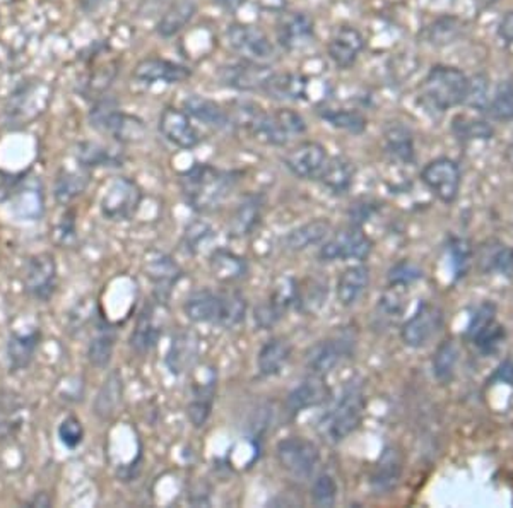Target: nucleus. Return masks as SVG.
<instances>
[{
  "mask_svg": "<svg viewBox=\"0 0 513 508\" xmlns=\"http://www.w3.org/2000/svg\"><path fill=\"white\" fill-rule=\"evenodd\" d=\"M179 181L187 204L197 212H209L230 197L238 175L207 163H197L180 173Z\"/></svg>",
  "mask_w": 513,
  "mask_h": 508,
  "instance_id": "nucleus-1",
  "label": "nucleus"
},
{
  "mask_svg": "<svg viewBox=\"0 0 513 508\" xmlns=\"http://www.w3.org/2000/svg\"><path fill=\"white\" fill-rule=\"evenodd\" d=\"M185 317L194 324H214L233 329L245 320L247 300L238 291H194L183 304Z\"/></svg>",
  "mask_w": 513,
  "mask_h": 508,
  "instance_id": "nucleus-2",
  "label": "nucleus"
},
{
  "mask_svg": "<svg viewBox=\"0 0 513 508\" xmlns=\"http://www.w3.org/2000/svg\"><path fill=\"white\" fill-rule=\"evenodd\" d=\"M364 407L366 397L363 383L358 381H348L341 392V397L320 416L317 432L329 443H339L346 440L351 433L358 430Z\"/></svg>",
  "mask_w": 513,
  "mask_h": 508,
  "instance_id": "nucleus-3",
  "label": "nucleus"
},
{
  "mask_svg": "<svg viewBox=\"0 0 513 508\" xmlns=\"http://www.w3.org/2000/svg\"><path fill=\"white\" fill-rule=\"evenodd\" d=\"M469 77L452 65H435L421 84V103L428 110L447 112L465 103Z\"/></svg>",
  "mask_w": 513,
  "mask_h": 508,
  "instance_id": "nucleus-4",
  "label": "nucleus"
},
{
  "mask_svg": "<svg viewBox=\"0 0 513 508\" xmlns=\"http://www.w3.org/2000/svg\"><path fill=\"white\" fill-rule=\"evenodd\" d=\"M89 122L91 127L96 128L103 135L111 137L119 144L142 142L148 134V128L141 119L122 112L115 102L106 100L104 96L95 102L89 113Z\"/></svg>",
  "mask_w": 513,
  "mask_h": 508,
  "instance_id": "nucleus-5",
  "label": "nucleus"
},
{
  "mask_svg": "<svg viewBox=\"0 0 513 508\" xmlns=\"http://www.w3.org/2000/svg\"><path fill=\"white\" fill-rule=\"evenodd\" d=\"M142 204V190L135 180L127 177L113 178L100 201L103 218L111 223L130 221Z\"/></svg>",
  "mask_w": 513,
  "mask_h": 508,
  "instance_id": "nucleus-6",
  "label": "nucleus"
},
{
  "mask_svg": "<svg viewBox=\"0 0 513 508\" xmlns=\"http://www.w3.org/2000/svg\"><path fill=\"white\" fill-rule=\"evenodd\" d=\"M226 40L231 50L241 57V60L271 65V62L278 58L276 47L258 26L230 25L226 29Z\"/></svg>",
  "mask_w": 513,
  "mask_h": 508,
  "instance_id": "nucleus-7",
  "label": "nucleus"
},
{
  "mask_svg": "<svg viewBox=\"0 0 513 508\" xmlns=\"http://www.w3.org/2000/svg\"><path fill=\"white\" fill-rule=\"evenodd\" d=\"M276 458L289 476L308 480L320 462V450L305 436H287L276 445Z\"/></svg>",
  "mask_w": 513,
  "mask_h": 508,
  "instance_id": "nucleus-8",
  "label": "nucleus"
},
{
  "mask_svg": "<svg viewBox=\"0 0 513 508\" xmlns=\"http://www.w3.org/2000/svg\"><path fill=\"white\" fill-rule=\"evenodd\" d=\"M58 286L57 260L50 252L31 255L23 269V288L26 295L36 302H50Z\"/></svg>",
  "mask_w": 513,
  "mask_h": 508,
  "instance_id": "nucleus-9",
  "label": "nucleus"
},
{
  "mask_svg": "<svg viewBox=\"0 0 513 508\" xmlns=\"http://www.w3.org/2000/svg\"><path fill=\"white\" fill-rule=\"evenodd\" d=\"M355 339L342 332L315 343L305 355L308 372L327 377L346 358L353 353Z\"/></svg>",
  "mask_w": 513,
  "mask_h": 508,
  "instance_id": "nucleus-10",
  "label": "nucleus"
},
{
  "mask_svg": "<svg viewBox=\"0 0 513 508\" xmlns=\"http://www.w3.org/2000/svg\"><path fill=\"white\" fill-rule=\"evenodd\" d=\"M421 180L440 203L452 204L461 190V168L454 159L436 158L421 170Z\"/></svg>",
  "mask_w": 513,
  "mask_h": 508,
  "instance_id": "nucleus-11",
  "label": "nucleus"
},
{
  "mask_svg": "<svg viewBox=\"0 0 513 508\" xmlns=\"http://www.w3.org/2000/svg\"><path fill=\"white\" fill-rule=\"evenodd\" d=\"M443 322L445 319L441 308L425 302L419 305L410 320L404 322L401 329L402 343L412 350H421L428 346L440 334L443 329Z\"/></svg>",
  "mask_w": 513,
  "mask_h": 508,
  "instance_id": "nucleus-12",
  "label": "nucleus"
},
{
  "mask_svg": "<svg viewBox=\"0 0 513 508\" xmlns=\"http://www.w3.org/2000/svg\"><path fill=\"white\" fill-rule=\"evenodd\" d=\"M373 243L371 240L356 227L342 229L329 236L325 243L320 247L318 257L324 262L333 260H364L371 254Z\"/></svg>",
  "mask_w": 513,
  "mask_h": 508,
  "instance_id": "nucleus-13",
  "label": "nucleus"
},
{
  "mask_svg": "<svg viewBox=\"0 0 513 508\" xmlns=\"http://www.w3.org/2000/svg\"><path fill=\"white\" fill-rule=\"evenodd\" d=\"M272 73L274 71L271 65L241 60L219 67L218 79L225 88H230L240 93H256V91L262 93L265 82L272 76Z\"/></svg>",
  "mask_w": 513,
  "mask_h": 508,
  "instance_id": "nucleus-14",
  "label": "nucleus"
},
{
  "mask_svg": "<svg viewBox=\"0 0 513 508\" xmlns=\"http://www.w3.org/2000/svg\"><path fill=\"white\" fill-rule=\"evenodd\" d=\"M329 161L327 150L315 141H303L284 154V166L302 180H318Z\"/></svg>",
  "mask_w": 513,
  "mask_h": 508,
  "instance_id": "nucleus-15",
  "label": "nucleus"
},
{
  "mask_svg": "<svg viewBox=\"0 0 513 508\" xmlns=\"http://www.w3.org/2000/svg\"><path fill=\"white\" fill-rule=\"evenodd\" d=\"M159 132L170 144L185 151L195 150L204 141L199 128L192 124L190 115L173 106L163 110L159 117Z\"/></svg>",
  "mask_w": 513,
  "mask_h": 508,
  "instance_id": "nucleus-16",
  "label": "nucleus"
},
{
  "mask_svg": "<svg viewBox=\"0 0 513 508\" xmlns=\"http://www.w3.org/2000/svg\"><path fill=\"white\" fill-rule=\"evenodd\" d=\"M315 25L305 12H284L276 25V38L286 51H300L313 42Z\"/></svg>",
  "mask_w": 513,
  "mask_h": 508,
  "instance_id": "nucleus-17",
  "label": "nucleus"
},
{
  "mask_svg": "<svg viewBox=\"0 0 513 508\" xmlns=\"http://www.w3.org/2000/svg\"><path fill=\"white\" fill-rule=\"evenodd\" d=\"M363 50H364V36L355 26L337 27L327 45L329 58L341 71L351 69L356 64Z\"/></svg>",
  "mask_w": 513,
  "mask_h": 508,
  "instance_id": "nucleus-18",
  "label": "nucleus"
},
{
  "mask_svg": "<svg viewBox=\"0 0 513 508\" xmlns=\"http://www.w3.org/2000/svg\"><path fill=\"white\" fill-rule=\"evenodd\" d=\"M132 76L142 84H156V82L179 84L192 76V71L179 62L159 58V57H149V58H142L135 65Z\"/></svg>",
  "mask_w": 513,
  "mask_h": 508,
  "instance_id": "nucleus-19",
  "label": "nucleus"
},
{
  "mask_svg": "<svg viewBox=\"0 0 513 508\" xmlns=\"http://www.w3.org/2000/svg\"><path fill=\"white\" fill-rule=\"evenodd\" d=\"M333 397L331 387L327 385L325 377L311 373L305 381H300L286 397V409L291 414H298L305 409L322 406L329 403Z\"/></svg>",
  "mask_w": 513,
  "mask_h": 508,
  "instance_id": "nucleus-20",
  "label": "nucleus"
},
{
  "mask_svg": "<svg viewBox=\"0 0 513 508\" xmlns=\"http://www.w3.org/2000/svg\"><path fill=\"white\" fill-rule=\"evenodd\" d=\"M144 273H146V278L153 282L154 291L159 302L170 295L172 288L183 276L179 264L172 257L159 254V252H151L146 257Z\"/></svg>",
  "mask_w": 513,
  "mask_h": 508,
  "instance_id": "nucleus-21",
  "label": "nucleus"
},
{
  "mask_svg": "<svg viewBox=\"0 0 513 508\" xmlns=\"http://www.w3.org/2000/svg\"><path fill=\"white\" fill-rule=\"evenodd\" d=\"M265 211V197L262 194H249L234 207L228 221V236L245 238L258 228Z\"/></svg>",
  "mask_w": 513,
  "mask_h": 508,
  "instance_id": "nucleus-22",
  "label": "nucleus"
},
{
  "mask_svg": "<svg viewBox=\"0 0 513 508\" xmlns=\"http://www.w3.org/2000/svg\"><path fill=\"white\" fill-rule=\"evenodd\" d=\"M40 341H42L40 329L11 332L5 346L9 372L16 373L29 368V365L34 361V356L38 353Z\"/></svg>",
  "mask_w": 513,
  "mask_h": 508,
  "instance_id": "nucleus-23",
  "label": "nucleus"
},
{
  "mask_svg": "<svg viewBox=\"0 0 513 508\" xmlns=\"http://www.w3.org/2000/svg\"><path fill=\"white\" fill-rule=\"evenodd\" d=\"M262 93L282 103L305 102L308 95V79L298 73H272Z\"/></svg>",
  "mask_w": 513,
  "mask_h": 508,
  "instance_id": "nucleus-24",
  "label": "nucleus"
},
{
  "mask_svg": "<svg viewBox=\"0 0 513 508\" xmlns=\"http://www.w3.org/2000/svg\"><path fill=\"white\" fill-rule=\"evenodd\" d=\"M203 379L192 385V401L187 407V416L195 428H203L212 411L216 397V375L214 370H204Z\"/></svg>",
  "mask_w": 513,
  "mask_h": 508,
  "instance_id": "nucleus-25",
  "label": "nucleus"
},
{
  "mask_svg": "<svg viewBox=\"0 0 513 508\" xmlns=\"http://www.w3.org/2000/svg\"><path fill=\"white\" fill-rule=\"evenodd\" d=\"M402 456L397 449L388 447L385 449L384 454L379 458L371 476H370V484L371 489L377 495H387L397 488L402 478Z\"/></svg>",
  "mask_w": 513,
  "mask_h": 508,
  "instance_id": "nucleus-26",
  "label": "nucleus"
},
{
  "mask_svg": "<svg viewBox=\"0 0 513 508\" xmlns=\"http://www.w3.org/2000/svg\"><path fill=\"white\" fill-rule=\"evenodd\" d=\"M122 403H124V379L119 370H111L95 397L93 412L96 414L98 419L110 421L117 416Z\"/></svg>",
  "mask_w": 513,
  "mask_h": 508,
  "instance_id": "nucleus-27",
  "label": "nucleus"
},
{
  "mask_svg": "<svg viewBox=\"0 0 513 508\" xmlns=\"http://www.w3.org/2000/svg\"><path fill=\"white\" fill-rule=\"evenodd\" d=\"M26 421L25 399L9 389H0V442L14 438Z\"/></svg>",
  "mask_w": 513,
  "mask_h": 508,
  "instance_id": "nucleus-28",
  "label": "nucleus"
},
{
  "mask_svg": "<svg viewBox=\"0 0 513 508\" xmlns=\"http://www.w3.org/2000/svg\"><path fill=\"white\" fill-rule=\"evenodd\" d=\"M293 356V344L286 337H271L256 355V368L262 377L279 375Z\"/></svg>",
  "mask_w": 513,
  "mask_h": 508,
  "instance_id": "nucleus-29",
  "label": "nucleus"
},
{
  "mask_svg": "<svg viewBox=\"0 0 513 508\" xmlns=\"http://www.w3.org/2000/svg\"><path fill=\"white\" fill-rule=\"evenodd\" d=\"M370 284V269L363 264L351 266L342 271L335 284V295L342 306H355L363 295L366 293Z\"/></svg>",
  "mask_w": 513,
  "mask_h": 508,
  "instance_id": "nucleus-30",
  "label": "nucleus"
},
{
  "mask_svg": "<svg viewBox=\"0 0 513 508\" xmlns=\"http://www.w3.org/2000/svg\"><path fill=\"white\" fill-rule=\"evenodd\" d=\"M333 231V225L327 219H313L298 228L291 229L284 240L286 249L291 252H303L310 247L322 245Z\"/></svg>",
  "mask_w": 513,
  "mask_h": 508,
  "instance_id": "nucleus-31",
  "label": "nucleus"
},
{
  "mask_svg": "<svg viewBox=\"0 0 513 508\" xmlns=\"http://www.w3.org/2000/svg\"><path fill=\"white\" fill-rule=\"evenodd\" d=\"M183 106L190 117L197 119L199 122H203L209 127L219 128V130L231 127L228 108H225L223 104L214 100H209L199 95H192L183 102Z\"/></svg>",
  "mask_w": 513,
  "mask_h": 508,
  "instance_id": "nucleus-32",
  "label": "nucleus"
},
{
  "mask_svg": "<svg viewBox=\"0 0 513 508\" xmlns=\"http://www.w3.org/2000/svg\"><path fill=\"white\" fill-rule=\"evenodd\" d=\"M209 266H211V273L214 280L223 284H233V282L245 280L249 274L247 260L226 249H216L211 254Z\"/></svg>",
  "mask_w": 513,
  "mask_h": 508,
  "instance_id": "nucleus-33",
  "label": "nucleus"
},
{
  "mask_svg": "<svg viewBox=\"0 0 513 508\" xmlns=\"http://www.w3.org/2000/svg\"><path fill=\"white\" fill-rule=\"evenodd\" d=\"M355 175H356L355 165L348 158L333 156L329 158L318 180L329 192H333V196H344L353 187Z\"/></svg>",
  "mask_w": 513,
  "mask_h": 508,
  "instance_id": "nucleus-34",
  "label": "nucleus"
},
{
  "mask_svg": "<svg viewBox=\"0 0 513 508\" xmlns=\"http://www.w3.org/2000/svg\"><path fill=\"white\" fill-rule=\"evenodd\" d=\"M161 327L156 322V312L153 305H146L137 317L135 327L130 335V348L137 355H146L156 348L159 337H161Z\"/></svg>",
  "mask_w": 513,
  "mask_h": 508,
  "instance_id": "nucleus-35",
  "label": "nucleus"
},
{
  "mask_svg": "<svg viewBox=\"0 0 513 508\" xmlns=\"http://www.w3.org/2000/svg\"><path fill=\"white\" fill-rule=\"evenodd\" d=\"M197 14V2L195 0H177L173 2L165 14L161 16L159 23L156 26V31L163 38L177 36L180 31H183L190 21Z\"/></svg>",
  "mask_w": 513,
  "mask_h": 508,
  "instance_id": "nucleus-36",
  "label": "nucleus"
},
{
  "mask_svg": "<svg viewBox=\"0 0 513 508\" xmlns=\"http://www.w3.org/2000/svg\"><path fill=\"white\" fill-rule=\"evenodd\" d=\"M77 163L82 168H103V166H122L124 154L115 148L104 146L93 141H82L76 146Z\"/></svg>",
  "mask_w": 513,
  "mask_h": 508,
  "instance_id": "nucleus-37",
  "label": "nucleus"
},
{
  "mask_svg": "<svg viewBox=\"0 0 513 508\" xmlns=\"http://www.w3.org/2000/svg\"><path fill=\"white\" fill-rule=\"evenodd\" d=\"M115 343H117V332L102 319L96 324V332L88 346V361L98 370L108 368L113 358V351H115Z\"/></svg>",
  "mask_w": 513,
  "mask_h": 508,
  "instance_id": "nucleus-38",
  "label": "nucleus"
},
{
  "mask_svg": "<svg viewBox=\"0 0 513 508\" xmlns=\"http://www.w3.org/2000/svg\"><path fill=\"white\" fill-rule=\"evenodd\" d=\"M385 150L395 161L410 165L414 161V139L410 128L399 122L388 124L384 130Z\"/></svg>",
  "mask_w": 513,
  "mask_h": 508,
  "instance_id": "nucleus-39",
  "label": "nucleus"
},
{
  "mask_svg": "<svg viewBox=\"0 0 513 508\" xmlns=\"http://www.w3.org/2000/svg\"><path fill=\"white\" fill-rule=\"evenodd\" d=\"M89 185V172L60 170L55 178L53 197L60 205H69L80 197Z\"/></svg>",
  "mask_w": 513,
  "mask_h": 508,
  "instance_id": "nucleus-40",
  "label": "nucleus"
},
{
  "mask_svg": "<svg viewBox=\"0 0 513 508\" xmlns=\"http://www.w3.org/2000/svg\"><path fill=\"white\" fill-rule=\"evenodd\" d=\"M195 355H197V341H195L194 334L180 332L173 337V341L170 344V350L166 355V365H168L172 373L180 375L188 366H192V361L195 359Z\"/></svg>",
  "mask_w": 513,
  "mask_h": 508,
  "instance_id": "nucleus-41",
  "label": "nucleus"
},
{
  "mask_svg": "<svg viewBox=\"0 0 513 508\" xmlns=\"http://www.w3.org/2000/svg\"><path fill=\"white\" fill-rule=\"evenodd\" d=\"M459 359H461V346L456 339H447L440 343L432 361L436 381L443 385L454 381Z\"/></svg>",
  "mask_w": 513,
  "mask_h": 508,
  "instance_id": "nucleus-42",
  "label": "nucleus"
},
{
  "mask_svg": "<svg viewBox=\"0 0 513 508\" xmlns=\"http://www.w3.org/2000/svg\"><path fill=\"white\" fill-rule=\"evenodd\" d=\"M12 209H14V214L23 221L42 219L45 214V196L42 189L26 185L23 189L16 190Z\"/></svg>",
  "mask_w": 513,
  "mask_h": 508,
  "instance_id": "nucleus-43",
  "label": "nucleus"
},
{
  "mask_svg": "<svg viewBox=\"0 0 513 508\" xmlns=\"http://www.w3.org/2000/svg\"><path fill=\"white\" fill-rule=\"evenodd\" d=\"M463 23L456 16H441L428 26L423 33L426 43L433 47H447L456 43L462 36Z\"/></svg>",
  "mask_w": 513,
  "mask_h": 508,
  "instance_id": "nucleus-44",
  "label": "nucleus"
},
{
  "mask_svg": "<svg viewBox=\"0 0 513 508\" xmlns=\"http://www.w3.org/2000/svg\"><path fill=\"white\" fill-rule=\"evenodd\" d=\"M479 266L485 273H498L503 276L513 274V249L503 243L491 242L489 247H481Z\"/></svg>",
  "mask_w": 513,
  "mask_h": 508,
  "instance_id": "nucleus-45",
  "label": "nucleus"
},
{
  "mask_svg": "<svg viewBox=\"0 0 513 508\" xmlns=\"http://www.w3.org/2000/svg\"><path fill=\"white\" fill-rule=\"evenodd\" d=\"M320 117L329 122L333 128L346 130L349 134L359 135L366 130V119L356 110H344V108H324L320 110Z\"/></svg>",
  "mask_w": 513,
  "mask_h": 508,
  "instance_id": "nucleus-46",
  "label": "nucleus"
},
{
  "mask_svg": "<svg viewBox=\"0 0 513 508\" xmlns=\"http://www.w3.org/2000/svg\"><path fill=\"white\" fill-rule=\"evenodd\" d=\"M117 73H119V64L117 60H111V62H106L102 67H98L84 86L82 93L86 95V98H91L95 102L102 100L104 96V93L108 91V88L111 86V82L115 81L117 77Z\"/></svg>",
  "mask_w": 513,
  "mask_h": 508,
  "instance_id": "nucleus-47",
  "label": "nucleus"
},
{
  "mask_svg": "<svg viewBox=\"0 0 513 508\" xmlns=\"http://www.w3.org/2000/svg\"><path fill=\"white\" fill-rule=\"evenodd\" d=\"M452 132L461 141H487L494 135V128L486 120H478L465 115H457L452 120Z\"/></svg>",
  "mask_w": 513,
  "mask_h": 508,
  "instance_id": "nucleus-48",
  "label": "nucleus"
},
{
  "mask_svg": "<svg viewBox=\"0 0 513 508\" xmlns=\"http://www.w3.org/2000/svg\"><path fill=\"white\" fill-rule=\"evenodd\" d=\"M487 117L496 122H512L513 120V84L505 82L502 84L494 96L487 103Z\"/></svg>",
  "mask_w": 513,
  "mask_h": 508,
  "instance_id": "nucleus-49",
  "label": "nucleus"
},
{
  "mask_svg": "<svg viewBox=\"0 0 513 508\" xmlns=\"http://www.w3.org/2000/svg\"><path fill=\"white\" fill-rule=\"evenodd\" d=\"M337 500V483L331 474L317 476L311 484V502L315 507H333Z\"/></svg>",
  "mask_w": 513,
  "mask_h": 508,
  "instance_id": "nucleus-50",
  "label": "nucleus"
},
{
  "mask_svg": "<svg viewBox=\"0 0 513 508\" xmlns=\"http://www.w3.org/2000/svg\"><path fill=\"white\" fill-rule=\"evenodd\" d=\"M489 79L486 74H478V76L469 79V91L465 103L467 106L478 110V112H486L487 103H489Z\"/></svg>",
  "mask_w": 513,
  "mask_h": 508,
  "instance_id": "nucleus-51",
  "label": "nucleus"
},
{
  "mask_svg": "<svg viewBox=\"0 0 513 508\" xmlns=\"http://www.w3.org/2000/svg\"><path fill=\"white\" fill-rule=\"evenodd\" d=\"M57 433H58L62 445L69 450H76L84 440V427H82L80 419L74 414H71L60 421Z\"/></svg>",
  "mask_w": 513,
  "mask_h": 508,
  "instance_id": "nucleus-52",
  "label": "nucleus"
},
{
  "mask_svg": "<svg viewBox=\"0 0 513 508\" xmlns=\"http://www.w3.org/2000/svg\"><path fill=\"white\" fill-rule=\"evenodd\" d=\"M472 343L483 351V353H494L500 350V346L505 341V327H502L496 320L493 324H489L485 331L476 334L474 337H471Z\"/></svg>",
  "mask_w": 513,
  "mask_h": 508,
  "instance_id": "nucleus-53",
  "label": "nucleus"
},
{
  "mask_svg": "<svg viewBox=\"0 0 513 508\" xmlns=\"http://www.w3.org/2000/svg\"><path fill=\"white\" fill-rule=\"evenodd\" d=\"M214 236V231L205 223H194L185 233V249L190 254H197L203 245H207Z\"/></svg>",
  "mask_w": 513,
  "mask_h": 508,
  "instance_id": "nucleus-54",
  "label": "nucleus"
},
{
  "mask_svg": "<svg viewBox=\"0 0 513 508\" xmlns=\"http://www.w3.org/2000/svg\"><path fill=\"white\" fill-rule=\"evenodd\" d=\"M55 240L62 247H71L77 240L76 214L74 211H65L55 227Z\"/></svg>",
  "mask_w": 513,
  "mask_h": 508,
  "instance_id": "nucleus-55",
  "label": "nucleus"
},
{
  "mask_svg": "<svg viewBox=\"0 0 513 508\" xmlns=\"http://www.w3.org/2000/svg\"><path fill=\"white\" fill-rule=\"evenodd\" d=\"M408 286H401V284H390V288L387 289L380 300V305L384 308L388 315H399L404 306H406V295L404 289Z\"/></svg>",
  "mask_w": 513,
  "mask_h": 508,
  "instance_id": "nucleus-56",
  "label": "nucleus"
},
{
  "mask_svg": "<svg viewBox=\"0 0 513 508\" xmlns=\"http://www.w3.org/2000/svg\"><path fill=\"white\" fill-rule=\"evenodd\" d=\"M496 320V306L493 304H483L476 310L471 324H469V337H474L476 334L485 331L489 324H493Z\"/></svg>",
  "mask_w": 513,
  "mask_h": 508,
  "instance_id": "nucleus-57",
  "label": "nucleus"
},
{
  "mask_svg": "<svg viewBox=\"0 0 513 508\" xmlns=\"http://www.w3.org/2000/svg\"><path fill=\"white\" fill-rule=\"evenodd\" d=\"M423 276V273L412 264V262H401L397 264L395 267L390 269V274H388V280H390V284H401V286H410V282H414L416 280H419Z\"/></svg>",
  "mask_w": 513,
  "mask_h": 508,
  "instance_id": "nucleus-58",
  "label": "nucleus"
},
{
  "mask_svg": "<svg viewBox=\"0 0 513 508\" xmlns=\"http://www.w3.org/2000/svg\"><path fill=\"white\" fill-rule=\"evenodd\" d=\"M450 254H452V262L456 266V271L459 276H463L469 262H471V249L465 240H454L450 245Z\"/></svg>",
  "mask_w": 513,
  "mask_h": 508,
  "instance_id": "nucleus-59",
  "label": "nucleus"
},
{
  "mask_svg": "<svg viewBox=\"0 0 513 508\" xmlns=\"http://www.w3.org/2000/svg\"><path fill=\"white\" fill-rule=\"evenodd\" d=\"M498 36H500V40H503L505 43L513 45V11L507 12V14L502 18V21H500V25H498Z\"/></svg>",
  "mask_w": 513,
  "mask_h": 508,
  "instance_id": "nucleus-60",
  "label": "nucleus"
},
{
  "mask_svg": "<svg viewBox=\"0 0 513 508\" xmlns=\"http://www.w3.org/2000/svg\"><path fill=\"white\" fill-rule=\"evenodd\" d=\"M51 496L47 493V491H40V493H34L27 502H26V507H42L49 508L51 507Z\"/></svg>",
  "mask_w": 513,
  "mask_h": 508,
  "instance_id": "nucleus-61",
  "label": "nucleus"
},
{
  "mask_svg": "<svg viewBox=\"0 0 513 508\" xmlns=\"http://www.w3.org/2000/svg\"><path fill=\"white\" fill-rule=\"evenodd\" d=\"M218 5L228 9V11H236L245 0H214Z\"/></svg>",
  "mask_w": 513,
  "mask_h": 508,
  "instance_id": "nucleus-62",
  "label": "nucleus"
},
{
  "mask_svg": "<svg viewBox=\"0 0 513 508\" xmlns=\"http://www.w3.org/2000/svg\"><path fill=\"white\" fill-rule=\"evenodd\" d=\"M104 2H108V0H82V4H84V7L88 9V11H95V9H98L102 4Z\"/></svg>",
  "mask_w": 513,
  "mask_h": 508,
  "instance_id": "nucleus-63",
  "label": "nucleus"
},
{
  "mask_svg": "<svg viewBox=\"0 0 513 508\" xmlns=\"http://www.w3.org/2000/svg\"><path fill=\"white\" fill-rule=\"evenodd\" d=\"M505 159H507V163L510 165L513 168V139L512 142L509 144V148H507V153H505Z\"/></svg>",
  "mask_w": 513,
  "mask_h": 508,
  "instance_id": "nucleus-64",
  "label": "nucleus"
}]
</instances>
